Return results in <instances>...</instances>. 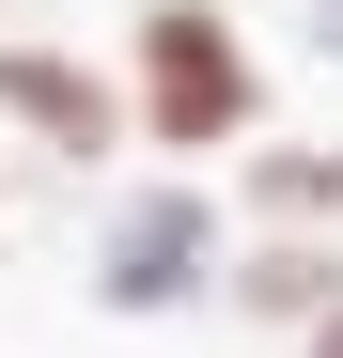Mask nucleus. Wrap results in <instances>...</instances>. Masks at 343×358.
I'll return each instance as SVG.
<instances>
[{"label":"nucleus","mask_w":343,"mask_h":358,"mask_svg":"<svg viewBox=\"0 0 343 358\" xmlns=\"http://www.w3.org/2000/svg\"><path fill=\"white\" fill-rule=\"evenodd\" d=\"M125 141H156V156L265 141V47L234 0H141L125 16Z\"/></svg>","instance_id":"obj_1"},{"label":"nucleus","mask_w":343,"mask_h":358,"mask_svg":"<svg viewBox=\"0 0 343 358\" xmlns=\"http://www.w3.org/2000/svg\"><path fill=\"white\" fill-rule=\"evenodd\" d=\"M218 265H234V203H218L203 171H141V187L94 203V312L172 327V312L218 296Z\"/></svg>","instance_id":"obj_2"},{"label":"nucleus","mask_w":343,"mask_h":358,"mask_svg":"<svg viewBox=\"0 0 343 358\" xmlns=\"http://www.w3.org/2000/svg\"><path fill=\"white\" fill-rule=\"evenodd\" d=\"M0 141L63 156V171L125 156V78H94L78 47H47V31H0Z\"/></svg>","instance_id":"obj_3"},{"label":"nucleus","mask_w":343,"mask_h":358,"mask_svg":"<svg viewBox=\"0 0 343 358\" xmlns=\"http://www.w3.org/2000/svg\"><path fill=\"white\" fill-rule=\"evenodd\" d=\"M218 187H234V234H343V141H234L218 156Z\"/></svg>","instance_id":"obj_4"},{"label":"nucleus","mask_w":343,"mask_h":358,"mask_svg":"<svg viewBox=\"0 0 343 358\" xmlns=\"http://www.w3.org/2000/svg\"><path fill=\"white\" fill-rule=\"evenodd\" d=\"M218 296L250 327H312V312H343V234H234Z\"/></svg>","instance_id":"obj_5"},{"label":"nucleus","mask_w":343,"mask_h":358,"mask_svg":"<svg viewBox=\"0 0 343 358\" xmlns=\"http://www.w3.org/2000/svg\"><path fill=\"white\" fill-rule=\"evenodd\" d=\"M312 63H343V0H312Z\"/></svg>","instance_id":"obj_6"},{"label":"nucleus","mask_w":343,"mask_h":358,"mask_svg":"<svg viewBox=\"0 0 343 358\" xmlns=\"http://www.w3.org/2000/svg\"><path fill=\"white\" fill-rule=\"evenodd\" d=\"M297 358H343V312H312V327H297Z\"/></svg>","instance_id":"obj_7"},{"label":"nucleus","mask_w":343,"mask_h":358,"mask_svg":"<svg viewBox=\"0 0 343 358\" xmlns=\"http://www.w3.org/2000/svg\"><path fill=\"white\" fill-rule=\"evenodd\" d=\"M0 16H16V0H0Z\"/></svg>","instance_id":"obj_8"},{"label":"nucleus","mask_w":343,"mask_h":358,"mask_svg":"<svg viewBox=\"0 0 343 358\" xmlns=\"http://www.w3.org/2000/svg\"><path fill=\"white\" fill-rule=\"evenodd\" d=\"M0 234H16V218H0Z\"/></svg>","instance_id":"obj_9"}]
</instances>
